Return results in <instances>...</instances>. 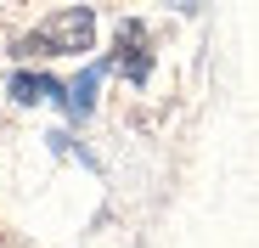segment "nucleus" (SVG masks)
<instances>
[{"instance_id":"nucleus-5","label":"nucleus","mask_w":259,"mask_h":248,"mask_svg":"<svg viewBox=\"0 0 259 248\" xmlns=\"http://www.w3.org/2000/svg\"><path fill=\"white\" fill-rule=\"evenodd\" d=\"M169 6H175V12H186V17H197V12H203V0H169Z\"/></svg>"},{"instance_id":"nucleus-2","label":"nucleus","mask_w":259,"mask_h":248,"mask_svg":"<svg viewBox=\"0 0 259 248\" xmlns=\"http://www.w3.org/2000/svg\"><path fill=\"white\" fill-rule=\"evenodd\" d=\"M113 68L130 79V85H147L152 79V51H147V23H136L130 17L124 28H118V46H113Z\"/></svg>"},{"instance_id":"nucleus-4","label":"nucleus","mask_w":259,"mask_h":248,"mask_svg":"<svg viewBox=\"0 0 259 248\" xmlns=\"http://www.w3.org/2000/svg\"><path fill=\"white\" fill-rule=\"evenodd\" d=\"M12 96H17V102H28V107H39V102H57V96H62V85H57L51 73H17V79H12Z\"/></svg>"},{"instance_id":"nucleus-3","label":"nucleus","mask_w":259,"mask_h":248,"mask_svg":"<svg viewBox=\"0 0 259 248\" xmlns=\"http://www.w3.org/2000/svg\"><path fill=\"white\" fill-rule=\"evenodd\" d=\"M96 85H102V62H96V68H84V73L73 79V85L62 91V107H68L73 118H84V113L96 107Z\"/></svg>"},{"instance_id":"nucleus-1","label":"nucleus","mask_w":259,"mask_h":248,"mask_svg":"<svg viewBox=\"0 0 259 248\" xmlns=\"http://www.w3.org/2000/svg\"><path fill=\"white\" fill-rule=\"evenodd\" d=\"M91 39H96V12L91 6H62L46 23H34L28 34H17L12 51L23 62H34V57H79V51H91Z\"/></svg>"}]
</instances>
